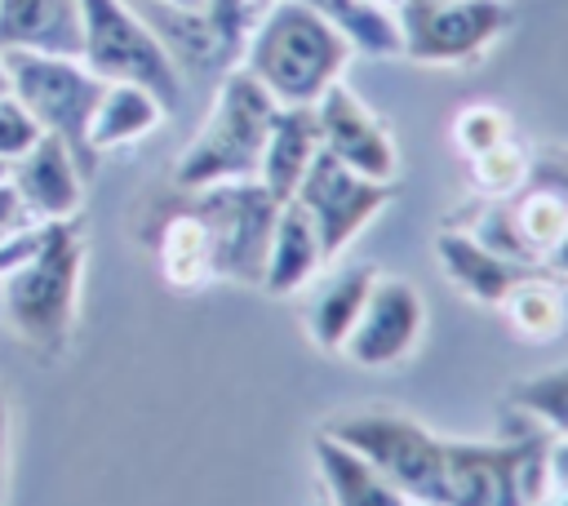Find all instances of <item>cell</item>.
<instances>
[{
	"mask_svg": "<svg viewBox=\"0 0 568 506\" xmlns=\"http://www.w3.org/2000/svg\"><path fill=\"white\" fill-rule=\"evenodd\" d=\"M346 62L351 44L306 0H271L244 40V71L275 107H315L342 80Z\"/></svg>",
	"mask_w": 568,
	"mask_h": 506,
	"instance_id": "1",
	"label": "cell"
},
{
	"mask_svg": "<svg viewBox=\"0 0 568 506\" xmlns=\"http://www.w3.org/2000/svg\"><path fill=\"white\" fill-rule=\"evenodd\" d=\"M84 271V226L80 217L40 222L36 249L0 275V306L9 328L40 355H58L75 328Z\"/></svg>",
	"mask_w": 568,
	"mask_h": 506,
	"instance_id": "2",
	"label": "cell"
},
{
	"mask_svg": "<svg viewBox=\"0 0 568 506\" xmlns=\"http://www.w3.org/2000/svg\"><path fill=\"white\" fill-rule=\"evenodd\" d=\"M275 111H280L275 98L244 67L226 71V80L217 84V102H213L209 120L200 124V133L191 138V146L173 164V182L182 191H200L213 182L257 178Z\"/></svg>",
	"mask_w": 568,
	"mask_h": 506,
	"instance_id": "3",
	"label": "cell"
},
{
	"mask_svg": "<svg viewBox=\"0 0 568 506\" xmlns=\"http://www.w3.org/2000/svg\"><path fill=\"white\" fill-rule=\"evenodd\" d=\"M4 71H9V93L31 111L40 133L62 138L89 178L98 164V151L89 142V120L98 111L106 80L93 75L80 58L31 53V49H4Z\"/></svg>",
	"mask_w": 568,
	"mask_h": 506,
	"instance_id": "4",
	"label": "cell"
},
{
	"mask_svg": "<svg viewBox=\"0 0 568 506\" xmlns=\"http://www.w3.org/2000/svg\"><path fill=\"white\" fill-rule=\"evenodd\" d=\"M466 231L493 253L541 271L546 249L568 231V151L528 155L524 182L506 200H493Z\"/></svg>",
	"mask_w": 568,
	"mask_h": 506,
	"instance_id": "5",
	"label": "cell"
},
{
	"mask_svg": "<svg viewBox=\"0 0 568 506\" xmlns=\"http://www.w3.org/2000/svg\"><path fill=\"white\" fill-rule=\"evenodd\" d=\"M80 4V62L102 80H129L151 89L164 111L182 102V75L169 44L124 0H75Z\"/></svg>",
	"mask_w": 568,
	"mask_h": 506,
	"instance_id": "6",
	"label": "cell"
},
{
	"mask_svg": "<svg viewBox=\"0 0 568 506\" xmlns=\"http://www.w3.org/2000/svg\"><path fill=\"white\" fill-rule=\"evenodd\" d=\"M191 195L195 200L186 213L204 231L213 275L235 280V284H257L262 266H266V244L275 231L280 200L257 178L213 182V186H200Z\"/></svg>",
	"mask_w": 568,
	"mask_h": 506,
	"instance_id": "7",
	"label": "cell"
},
{
	"mask_svg": "<svg viewBox=\"0 0 568 506\" xmlns=\"http://www.w3.org/2000/svg\"><path fill=\"white\" fill-rule=\"evenodd\" d=\"M399 53L422 67L475 62L510 27L506 0H399Z\"/></svg>",
	"mask_w": 568,
	"mask_h": 506,
	"instance_id": "8",
	"label": "cell"
},
{
	"mask_svg": "<svg viewBox=\"0 0 568 506\" xmlns=\"http://www.w3.org/2000/svg\"><path fill=\"white\" fill-rule=\"evenodd\" d=\"M395 195H399V182L364 178V173H355L351 164H342L337 155H328L320 146L288 200H297L311 213V222L320 231L324 262H333Z\"/></svg>",
	"mask_w": 568,
	"mask_h": 506,
	"instance_id": "9",
	"label": "cell"
},
{
	"mask_svg": "<svg viewBox=\"0 0 568 506\" xmlns=\"http://www.w3.org/2000/svg\"><path fill=\"white\" fill-rule=\"evenodd\" d=\"M422 328H426L422 293L399 275H373V289L364 297L355 328L342 342V355L359 368H390L417 346Z\"/></svg>",
	"mask_w": 568,
	"mask_h": 506,
	"instance_id": "10",
	"label": "cell"
},
{
	"mask_svg": "<svg viewBox=\"0 0 568 506\" xmlns=\"http://www.w3.org/2000/svg\"><path fill=\"white\" fill-rule=\"evenodd\" d=\"M315 120H320V146L328 155H337L342 164H351L355 173L377 178V182L399 178V146H395L390 129L342 80L324 89V98L315 102Z\"/></svg>",
	"mask_w": 568,
	"mask_h": 506,
	"instance_id": "11",
	"label": "cell"
},
{
	"mask_svg": "<svg viewBox=\"0 0 568 506\" xmlns=\"http://www.w3.org/2000/svg\"><path fill=\"white\" fill-rule=\"evenodd\" d=\"M22 209L31 213V222H62V217H80L84 204V169L75 164V155L67 151L62 138L40 133L31 142V151H22L13 160L9 173Z\"/></svg>",
	"mask_w": 568,
	"mask_h": 506,
	"instance_id": "12",
	"label": "cell"
},
{
	"mask_svg": "<svg viewBox=\"0 0 568 506\" xmlns=\"http://www.w3.org/2000/svg\"><path fill=\"white\" fill-rule=\"evenodd\" d=\"M435 257H439L444 275L453 280V289L466 293V297L479 302V306H501L506 293H510L524 275L537 271V266H519V262L493 253V249H488L484 240H475L466 226H444V231L435 235Z\"/></svg>",
	"mask_w": 568,
	"mask_h": 506,
	"instance_id": "13",
	"label": "cell"
},
{
	"mask_svg": "<svg viewBox=\"0 0 568 506\" xmlns=\"http://www.w3.org/2000/svg\"><path fill=\"white\" fill-rule=\"evenodd\" d=\"M311 448H315V466H320L328 506H413L364 453H355L337 435L320 431L311 439Z\"/></svg>",
	"mask_w": 568,
	"mask_h": 506,
	"instance_id": "14",
	"label": "cell"
},
{
	"mask_svg": "<svg viewBox=\"0 0 568 506\" xmlns=\"http://www.w3.org/2000/svg\"><path fill=\"white\" fill-rule=\"evenodd\" d=\"M4 49L80 58V4L75 0H0V53Z\"/></svg>",
	"mask_w": 568,
	"mask_h": 506,
	"instance_id": "15",
	"label": "cell"
},
{
	"mask_svg": "<svg viewBox=\"0 0 568 506\" xmlns=\"http://www.w3.org/2000/svg\"><path fill=\"white\" fill-rule=\"evenodd\" d=\"M324 266V249H320V231L311 222V213L297 200H284L275 213V231L266 244V266H262V289L271 297H288L297 293L306 280H315V271Z\"/></svg>",
	"mask_w": 568,
	"mask_h": 506,
	"instance_id": "16",
	"label": "cell"
},
{
	"mask_svg": "<svg viewBox=\"0 0 568 506\" xmlns=\"http://www.w3.org/2000/svg\"><path fill=\"white\" fill-rule=\"evenodd\" d=\"M320 151V120H315V107H280L275 120H271V133H266V146H262V164H257V182L284 204L306 164L315 160Z\"/></svg>",
	"mask_w": 568,
	"mask_h": 506,
	"instance_id": "17",
	"label": "cell"
},
{
	"mask_svg": "<svg viewBox=\"0 0 568 506\" xmlns=\"http://www.w3.org/2000/svg\"><path fill=\"white\" fill-rule=\"evenodd\" d=\"M164 102L142 89V84H129V80H106L102 98H98V111L89 120V142L93 151H111V146H124V142H138L146 138L160 120H164Z\"/></svg>",
	"mask_w": 568,
	"mask_h": 506,
	"instance_id": "18",
	"label": "cell"
},
{
	"mask_svg": "<svg viewBox=\"0 0 568 506\" xmlns=\"http://www.w3.org/2000/svg\"><path fill=\"white\" fill-rule=\"evenodd\" d=\"M346 44L368 58H399V18L377 0H306Z\"/></svg>",
	"mask_w": 568,
	"mask_h": 506,
	"instance_id": "19",
	"label": "cell"
},
{
	"mask_svg": "<svg viewBox=\"0 0 568 506\" xmlns=\"http://www.w3.org/2000/svg\"><path fill=\"white\" fill-rule=\"evenodd\" d=\"M373 275H377L373 266H351V271L333 275V280L315 293V302L306 306V333H311L315 346L342 351L346 333L355 328V320H359V311H364V297H368V289H373Z\"/></svg>",
	"mask_w": 568,
	"mask_h": 506,
	"instance_id": "20",
	"label": "cell"
},
{
	"mask_svg": "<svg viewBox=\"0 0 568 506\" xmlns=\"http://www.w3.org/2000/svg\"><path fill=\"white\" fill-rule=\"evenodd\" d=\"M506 408L546 422L559 439H568V364H555L546 373L519 377L506 386Z\"/></svg>",
	"mask_w": 568,
	"mask_h": 506,
	"instance_id": "21",
	"label": "cell"
},
{
	"mask_svg": "<svg viewBox=\"0 0 568 506\" xmlns=\"http://www.w3.org/2000/svg\"><path fill=\"white\" fill-rule=\"evenodd\" d=\"M501 306L510 311V324H515L524 337H532V342H546V337H555V333L564 328V297H559L555 284H546L537 271L524 275V280L506 293Z\"/></svg>",
	"mask_w": 568,
	"mask_h": 506,
	"instance_id": "22",
	"label": "cell"
},
{
	"mask_svg": "<svg viewBox=\"0 0 568 506\" xmlns=\"http://www.w3.org/2000/svg\"><path fill=\"white\" fill-rule=\"evenodd\" d=\"M160 257H164V275H169L173 284H200V280L213 275L204 231H200V222H195L186 209L169 217L164 240H160Z\"/></svg>",
	"mask_w": 568,
	"mask_h": 506,
	"instance_id": "23",
	"label": "cell"
},
{
	"mask_svg": "<svg viewBox=\"0 0 568 506\" xmlns=\"http://www.w3.org/2000/svg\"><path fill=\"white\" fill-rule=\"evenodd\" d=\"M524 173H528V151H524L515 138H506V142H497V146L470 155V178H475V186H479L484 195H493V200H506V195L524 182Z\"/></svg>",
	"mask_w": 568,
	"mask_h": 506,
	"instance_id": "24",
	"label": "cell"
},
{
	"mask_svg": "<svg viewBox=\"0 0 568 506\" xmlns=\"http://www.w3.org/2000/svg\"><path fill=\"white\" fill-rule=\"evenodd\" d=\"M453 133H457V146H462L466 155H479V151H488V146H497V142L510 138V120H506V111H497V107H466V111L457 115Z\"/></svg>",
	"mask_w": 568,
	"mask_h": 506,
	"instance_id": "25",
	"label": "cell"
},
{
	"mask_svg": "<svg viewBox=\"0 0 568 506\" xmlns=\"http://www.w3.org/2000/svg\"><path fill=\"white\" fill-rule=\"evenodd\" d=\"M36 138H40V124L31 120V111L13 93L0 98V155L4 160H18L22 151H31Z\"/></svg>",
	"mask_w": 568,
	"mask_h": 506,
	"instance_id": "26",
	"label": "cell"
},
{
	"mask_svg": "<svg viewBox=\"0 0 568 506\" xmlns=\"http://www.w3.org/2000/svg\"><path fill=\"white\" fill-rule=\"evenodd\" d=\"M27 226H36L31 222V213L22 209V200H18V191H13V182H0V244L4 240H13L18 231H27Z\"/></svg>",
	"mask_w": 568,
	"mask_h": 506,
	"instance_id": "27",
	"label": "cell"
},
{
	"mask_svg": "<svg viewBox=\"0 0 568 506\" xmlns=\"http://www.w3.org/2000/svg\"><path fill=\"white\" fill-rule=\"evenodd\" d=\"M541 271H550V275H559V280H568V231L546 249V257H541Z\"/></svg>",
	"mask_w": 568,
	"mask_h": 506,
	"instance_id": "28",
	"label": "cell"
},
{
	"mask_svg": "<svg viewBox=\"0 0 568 506\" xmlns=\"http://www.w3.org/2000/svg\"><path fill=\"white\" fill-rule=\"evenodd\" d=\"M550 484L555 488H568V439L550 444Z\"/></svg>",
	"mask_w": 568,
	"mask_h": 506,
	"instance_id": "29",
	"label": "cell"
},
{
	"mask_svg": "<svg viewBox=\"0 0 568 506\" xmlns=\"http://www.w3.org/2000/svg\"><path fill=\"white\" fill-rule=\"evenodd\" d=\"M160 9H173V13H204L209 0H155Z\"/></svg>",
	"mask_w": 568,
	"mask_h": 506,
	"instance_id": "30",
	"label": "cell"
},
{
	"mask_svg": "<svg viewBox=\"0 0 568 506\" xmlns=\"http://www.w3.org/2000/svg\"><path fill=\"white\" fill-rule=\"evenodd\" d=\"M4 435H9V413H4V395H0V484H4Z\"/></svg>",
	"mask_w": 568,
	"mask_h": 506,
	"instance_id": "31",
	"label": "cell"
},
{
	"mask_svg": "<svg viewBox=\"0 0 568 506\" xmlns=\"http://www.w3.org/2000/svg\"><path fill=\"white\" fill-rule=\"evenodd\" d=\"M0 98H9V71H4V53H0Z\"/></svg>",
	"mask_w": 568,
	"mask_h": 506,
	"instance_id": "32",
	"label": "cell"
},
{
	"mask_svg": "<svg viewBox=\"0 0 568 506\" xmlns=\"http://www.w3.org/2000/svg\"><path fill=\"white\" fill-rule=\"evenodd\" d=\"M9 173H13V160H4V155H0V182H9Z\"/></svg>",
	"mask_w": 568,
	"mask_h": 506,
	"instance_id": "33",
	"label": "cell"
},
{
	"mask_svg": "<svg viewBox=\"0 0 568 506\" xmlns=\"http://www.w3.org/2000/svg\"><path fill=\"white\" fill-rule=\"evenodd\" d=\"M555 506H568V488H559V497H555Z\"/></svg>",
	"mask_w": 568,
	"mask_h": 506,
	"instance_id": "34",
	"label": "cell"
},
{
	"mask_svg": "<svg viewBox=\"0 0 568 506\" xmlns=\"http://www.w3.org/2000/svg\"><path fill=\"white\" fill-rule=\"evenodd\" d=\"M377 4H390V9H395V4H399V0H377Z\"/></svg>",
	"mask_w": 568,
	"mask_h": 506,
	"instance_id": "35",
	"label": "cell"
},
{
	"mask_svg": "<svg viewBox=\"0 0 568 506\" xmlns=\"http://www.w3.org/2000/svg\"><path fill=\"white\" fill-rule=\"evenodd\" d=\"M311 506H328V502H324V497H315V502H311Z\"/></svg>",
	"mask_w": 568,
	"mask_h": 506,
	"instance_id": "36",
	"label": "cell"
}]
</instances>
